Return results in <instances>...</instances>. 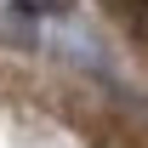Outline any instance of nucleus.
<instances>
[{"label":"nucleus","mask_w":148,"mask_h":148,"mask_svg":"<svg viewBox=\"0 0 148 148\" xmlns=\"http://www.w3.org/2000/svg\"><path fill=\"white\" fill-rule=\"evenodd\" d=\"M108 12H114V23H120L131 40L148 46V0H108Z\"/></svg>","instance_id":"nucleus-1"}]
</instances>
